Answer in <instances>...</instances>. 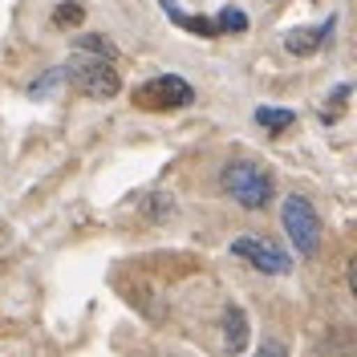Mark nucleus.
<instances>
[{
    "instance_id": "obj_1",
    "label": "nucleus",
    "mask_w": 357,
    "mask_h": 357,
    "mask_svg": "<svg viewBox=\"0 0 357 357\" xmlns=\"http://www.w3.org/2000/svg\"><path fill=\"white\" fill-rule=\"evenodd\" d=\"M220 191L244 211H264L272 203V175L252 158H231L220 171Z\"/></svg>"
},
{
    "instance_id": "obj_2",
    "label": "nucleus",
    "mask_w": 357,
    "mask_h": 357,
    "mask_svg": "<svg viewBox=\"0 0 357 357\" xmlns=\"http://www.w3.org/2000/svg\"><path fill=\"white\" fill-rule=\"evenodd\" d=\"M66 82L69 86H77L86 98H98V102H110L118 98V89H122V77H118V69L110 61H102V57H69L66 66Z\"/></svg>"
},
{
    "instance_id": "obj_3",
    "label": "nucleus",
    "mask_w": 357,
    "mask_h": 357,
    "mask_svg": "<svg viewBox=\"0 0 357 357\" xmlns=\"http://www.w3.org/2000/svg\"><path fill=\"white\" fill-rule=\"evenodd\" d=\"M280 223H284V236L292 240V248L301 256H317L321 252V215L305 195H289L284 207H280Z\"/></svg>"
},
{
    "instance_id": "obj_4",
    "label": "nucleus",
    "mask_w": 357,
    "mask_h": 357,
    "mask_svg": "<svg viewBox=\"0 0 357 357\" xmlns=\"http://www.w3.org/2000/svg\"><path fill=\"white\" fill-rule=\"evenodd\" d=\"M130 102L138 110H183V106L195 102V89H191V82H183L175 73H162V77L142 82V86L134 89Z\"/></svg>"
},
{
    "instance_id": "obj_5",
    "label": "nucleus",
    "mask_w": 357,
    "mask_h": 357,
    "mask_svg": "<svg viewBox=\"0 0 357 357\" xmlns=\"http://www.w3.org/2000/svg\"><path fill=\"white\" fill-rule=\"evenodd\" d=\"M231 256L236 260H248V264L256 268V272H264V276H284V272H292V256L284 248H276L272 240H264V236H240V240H231Z\"/></svg>"
},
{
    "instance_id": "obj_6",
    "label": "nucleus",
    "mask_w": 357,
    "mask_h": 357,
    "mask_svg": "<svg viewBox=\"0 0 357 357\" xmlns=\"http://www.w3.org/2000/svg\"><path fill=\"white\" fill-rule=\"evenodd\" d=\"M220 349L227 357H236V354H244V345H248V317H244V309L240 305H223V312H220Z\"/></svg>"
},
{
    "instance_id": "obj_7",
    "label": "nucleus",
    "mask_w": 357,
    "mask_h": 357,
    "mask_svg": "<svg viewBox=\"0 0 357 357\" xmlns=\"http://www.w3.org/2000/svg\"><path fill=\"white\" fill-rule=\"evenodd\" d=\"M333 24H337V17H329L321 29H296V33H289V37H284V49H289L292 57H309V53H317L321 45L329 41Z\"/></svg>"
},
{
    "instance_id": "obj_8",
    "label": "nucleus",
    "mask_w": 357,
    "mask_h": 357,
    "mask_svg": "<svg viewBox=\"0 0 357 357\" xmlns=\"http://www.w3.org/2000/svg\"><path fill=\"white\" fill-rule=\"evenodd\" d=\"M162 4V13L178 24V29H187V33H195V37H220L215 33V21H207V17H187V13H178L175 0H158Z\"/></svg>"
},
{
    "instance_id": "obj_9",
    "label": "nucleus",
    "mask_w": 357,
    "mask_h": 357,
    "mask_svg": "<svg viewBox=\"0 0 357 357\" xmlns=\"http://www.w3.org/2000/svg\"><path fill=\"white\" fill-rule=\"evenodd\" d=\"M252 118H256V126H264V130H272V134L296 126V114H292V110H272V106H260Z\"/></svg>"
},
{
    "instance_id": "obj_10",
    "label": "nucleus",
    "mask_w": 357,
    "mask_h": 357,
    "mask_svg": "<svg viewBox=\"0 0 357 357\" xmlns=\"http://www.w3.org/2000/svg\"><path fill=\"white\" fill-rule=\"evenodd\" d=\"M82 17H86V8L77 4V0H69V4H57L53 8V29H73V24H82Z\"/></svg>"
},
{
    "instance_id": "obj_11",
    "label": "nucleus",
    "mask_w": 357,
    "mask_h": 357,
    "mask_svg": "<svg viewBox=\"0 0 357 357\" xmlns=\"http://www.w3.org/2000/svg\"><path fill=\"white\" fill-rule=\"evenodd\" d=\"M61 82H66V66H53L49 73H41V77H37V82L29 86V98H45L49 89H57Z\"/></svg>"
},
{
    "instance_id": "obj_12",
    "label": "nucleus",
    "mask_w": 357,
    "mask_h": 357,
    "mask_svg": "<svg viewBox=\"0 0 357 357\" xmlns=\"http://www.w3.org/2000/svg\"><path fill=\"white\" fill-rule=\"evenodd\" d=\"M77 49H82V57H86V53L102 57V61H114V57H118V49H114L106 37H82V41H77Z\"/></svg>"
},
{
    "instance_id": "obj_13",
    "label": "nucleus",
    "mask_w": 357,
    "mask_h": 357,
    "mask_svg": "<svg viewBox=\"0 0 357 357\" xmlns=\"http://www.w3.org/2000/svg\"><path fill=\"white\" fill-rule=\"evenodd\" d=\"M244 29H248V17L240 8H223L215 17V33H244Z\"/></svg>"
},
{
    "instance_id": "obj_14",
    "label": "nucleus",
    "mask_w": 357,
    "mask_h": 357,
    "mask_svg": "<svg viewBox=\"0 0 357 357\" xmlns=\"http://www.w3.org/2000/svg\"><path fill=\"white\" fill-rule=\"evenodd\" d=\"M162 215H171V199H167V195H151V203H146V220H162Z\"/></svg>"
},
{
    "instance_id": "obj_15",
    "label": "nucleus",
    "mask_w": 357,
    "mask_h": 357,
    "mask_svg": "<svg viewBox=\"0 0 357 357\" xmlns=\"http://www.w3.org/2000/svg\"><path fill=\"white\" fill-rule=\"evenodd\" d=\"M256 357H289V354H284V345H276V341H264Z\"/></svg>"
}]
</instances>
